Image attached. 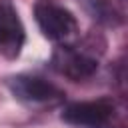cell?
<instances>
[{
	"label": "cell",
	"mask_w": 128,
	"mask_h": 128,
	"mask_svg": "<svg viewBox=\"0 0 128 128\" xmlns=\"http://www.w3.org/2000/svg\"><path fill=\"white\" fill-rule=\"evenodd\" d=\"M34 18L48 40L62 42L76 32V18L72 12L52 0H38L34 6Z\"/></svg>",
	"instance_id": "1"
},
{
	"label": "cell",
	"mask_w": 128,
	"mask_h": 128,
	"mask_svg": "<svg viewBox=\"0 0 128 128\" xmlns=\"http://www.w3.org/2000/svg\"><path fill=\"white\" fill-rule=\"evenodd\" d=\"M114 106L108 100L72 102L64 108L62 120L76 128H106L112 120Z\"/></svg>",
	"instance_id": "2"
},
{
	"label": "cell",
	"mask_w": 128,
	"mask_h": 128,
	"mask_svg": "<svg viewBox=\"0 0 128 128\" xmlns=\"http://www.w3.org/2000/svg\"><path fill=\"white\" fill-rule=\"evenodd\" d=\"M52 68L70 80H84L96 72L98 62L74 46H58L52 54Z\"/></svg>",
	"instance_id": "3"
},
{
	"label": "cell",
	"mask_w": 128,
	"mask_h": 128,
	"mask_svg": "<svg viewBox=\"0 0 128 128\" xmlns=\"http://www.w3.org/2000/svg\"><path fill=\"white\" fill-rule=\"evenodd\" d=\"M26 32L16 8L10 0H0V54L4 58H16L24 46Z\"/></svg>",
	"instance_id": "4"
},
{
	"label": "cell",
	"mask_w": 128,
	"mask_h": 128,
	"mask_svg": "<svg viewBox=\"0 0 128 128\" xmlns=\"http://www.w3.org/2000/svg\"><path fill=\"white\" fill-rule=\"evenodd\" d=\"M8 86L12 90V94L24 102H34V104H42V102H54L62 96V92L48 80L38 78V76H14L8 80Z\"/></svg>",
	"instance_id": "5"
}]
</instances>
